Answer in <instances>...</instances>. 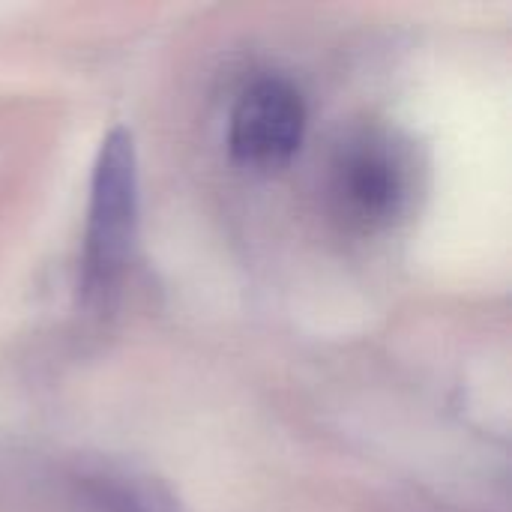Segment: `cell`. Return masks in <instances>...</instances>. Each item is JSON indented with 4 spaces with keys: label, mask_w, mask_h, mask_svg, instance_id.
Returning a JSON list of instances; mask_svg holds the SVG:
<instances>
[{
    "label": "cell",
    "mask_w": 512,
    "mask_h": 512,
    "mask_svg": "<svg viewBox=\"0 0 512 512\" xmlns=\"http://www.w3.org/2000/svg\"><path fill=\"white\" fill-rule=\"evenodd\" d=\"M420 165L408 138L387 126L351 132L330 159V207L357 234L393 228L417 198Z\"/></svg>",
    "instance_id": "obj_1"
},
{
    "label": "cell",
    "mask_w": 512,
    "mask_h": 512,
    "mask_svg": "<svg viewBox=\"0 0 512 512\" xmlns=\"http://www.w3.org/2000/svg\"><path fill=\"white\" fill-rule=\"evenodd\" d=\"M138 234V159L132 132L117 126L105 135L90 183L84 237V294L105 300L126 270Z\"/></svg>",
    "instance_id": "obj_2"
},
{
    "label": "cell",
    "mask_w": 512,
    "mask_h": 512,
    "mask_svg": "<svg viewBox=\"0 0 512 512\" xmlns=\"http://www.w3.org/2000/svg\"><path fill=\"white\" fill-rule=\"evenodd\" d=\"M306 102L285 78H261L243 90L231 111L228 144L243 165H285L303 144Z\"/></svg>",
    "instance_id": "obj_3"
},
{
    "label": "cell",
    "mask_w": 512,
    "mask_h": 512,
    "mask_svg": "<svg viewBox=\"0 0 512 512\" xmlns=\"http://www.w3.org/2000/svg\"><path fill=\"white\" fill-rule=\"evenodd\" d=\"M96 501H102V510L108 512H171V501L162 498L150 483L135 477H99L96 480Z\"/></svg>",
    "instance_id": "obj_4"
}]
</instances>
